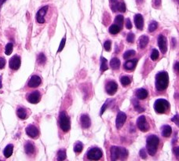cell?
I'll return each mask as SVG.
<instances>
[{"instance_id":"6da1fadb","label":"cell","mask_w":179,"mask_h":161,"mask_svg":"<svg viewBox=\"0 0 179 161\" xmlns=\"http://www.w3.org/2000/svg\"><path fill=\"white\" fill-rule=\"evenodd\" d=\"M156 88L158 91H163L167 88L169 75L167 72H160L156 75Z\"/></svg>"},{"instance_id":"7a4b0ae2","label":"cell","mask_w":179,"mask_h":161,"mask_svg":"<svg viewBox=\"0 0 179 161\" xmlns=\"http://www.w3.org/2000/svg\"><path fill=\"white\" fill-rule=\"evenodd\" d=\"M160 143V139L156 135H149L146 139V149L148 153L151 156H154L157 151L158 145Z\"/></svg>"},{"instance_id":"3957f363","label":"cell","mask_w":179,"mask_h":161,"mask_svg":"<svg viewBox=\"0 0 179 161\" xmlns=\"http://www.w3.org/2000/svg\"><path fill=\"white\" fill-rule=\"evenodd\" d=\"M111 159L112 160L115 161L116 160H124L127 158L128 156V151L126 149L117 146H112L111 147Z\"/></svg>"},{"instance_id":"277c9868","label":"cell","mask_w":179,"mask_h":161,"mask_svg":"<svg viewBox=\"0 0 179 161\" xmlns=\"http://www.w3.org/2000/svg\"><path fill=\"white\" fill-rule=\"evenodd\" d=\"M59 125L64 132H68L71 128L69 117L64 112H61L59 115Z\"/></svg>"},{"instance_id":"5b68a950","label":"cell","mask_w":179,"mask_h":161,"mask_svg":"<svg viewBox=\"0 0 179 161\" xmlns=\"http://www.w3.org/2000/svg\"><path fill=\"white\" fill-rule=\"evenodd\" d=\"M170 107V104L169 102L165 99L160 98V99H157L155 102L154 104V109L156 113H165L166 111Z\"/></svg>"},{"instance_id":"8992f818","label":"cell","mask_w":179,"mask_h":161,"mask_svg":"<svg viewBox=\"0 0 179 161\" xmlns=\"http://www.w3.org/2000/svg\"><path fill=\"white\" fill-rule=\"evenodd\" d=\"M102 151L99 148H92L86 153L87 158L91 160H98L102 157Z\"/></svg>"},{"instance_id":"52a82bcc","label":"cell","mask_w":179,"mask_h":161,"mask_svg":"<svg viewBox=\"0 0 179 161\" xmlns=\"http://www.w3.org/2000/svg\"><path fill=\"white\" fill-rule=\"evenodd\" d=\"M137 125L140 131L143 132H147L149 130V125L148 124L146 118L144 115H141L137 120Z\"/></svg>"},{"instance_id":"ba28073f","label":"cell","mask_w":179,"mask_h":161,"mask_svg":"<svg viewBox=\"0 0 179 161\" xmlns=\"http://www.w3.org/2000/svg\"><path fill=\"white\" fill-rule=\"evenodd\" d=\"M158 46L160 47L161 53L162 54H166L167 51V41L165 36L163 35H160L158 37Z\"/></svg>"},{"instance_id":"9c48e42d","label":"cell","mask_w":179,"mask_h":161,"mask_svg":"<svg viewBox=\"0 0 179 161\" xmlns=\"http://www.w3.org/2000/svg\"><path fill=\"white\" fill-rule=\"evenodd\" d=\"M126 120V115L123 112H119L117 114L116 120H115L116 128L120 129L123 126V124H125Z\"/></svg>"},{"instance_id":"30bf717a","label":"cell","mask_w":179,"mask_h":161,"mask_svg":"<svg viewBox=\"0 0 179 161\" xmlns=\"http://www.w3.org/2000/svg\"><path fill=\"white\" fill-rule=\"evenodd\" d=\"M47 10H48V6H46L42 7L38 11L37 14H36V21H38V23L43 24L45 22L44 17H45Z\"/></svg>"},{"instance_id":"8fae6325","label":"cell","mask_w":179,"mask_h":161,"mask_svg":"<svg viewBox=\"0 0 179 161\" xmlns=\"http://www.w3.org/2000/svg\"><path fill=\"white\" fill-rule=\"evenodd\" d=\"M10 68L13 70H17L21 66V57L17 55H14L13 57H11L9 63Z\"/></svg>"},{"instance_id":"7c38bea8","label":"cell","mask_w":179,"mask_h":161,"mask_svg":"<svg viewBox=\"0 0 179 161\" xmlns=\"http://www.w3.org/2000/svg\"><path fill=\"white\" fill-rule=\"evenodd\" d=\"M25 131H26V134H27L30 138H37L38 136H39V134L38 128L35 126H34V125H28V126L26 127Z\"/></svg>"},{"instance_id":"4fadbf2b","label":"cell","mask_w":179,"mask_h":161,"mask_svg":"<svg viewBox=\"0 0 179 161\" xmlns=\"http://www.w3.org/2000/svg\"><path fill=\"white\" fill-rule=\"evenodd\" d=\"M106 92L109 95H114L117 91L118 85L114 81H109L106 85Z\"/></svg>"},{"instance_id":"5bb4252c","label":"cell","mask_w":179,"mask_h":161,"mask_svg":"<svg viewBox=\"0 0 179 161\" xmlns=\"http://www.w3.org/2000/svg\"><path fill=\"white\" fill-rule=\"evenodd\" d=\"M40 93L36 91H33L32 93H31V94L28 96L27 99L28 101V102L32 103V104H37V103H39V101H40Z\"/></svg>"},{"instance_id":"9a60e30c","label":"cell","mask_w":179,"mask_h":161,"mask_svg":"<svg viewBox=\"0 0 179 161\" xmlns=\"http://www.w3.org/2000/svg\"><path fill=\"white\" fill-rule=\"evenodd\" d=\"M41 82H42V80H41L39 76L35 75H32L29 81H28V86L29 87H32V88H35V87H37V86L40 85Z\"/></svg>"},{"instance_id":"2e32d148","label":"cell","mask_w":179,"mask_h":161,"mask_svg":"<svg viewBox=\"0 0 179 161\" xmlns=\"http://www.w3.org/2000/svg\"><path fill=\"white\" fill-rule=\"evenodd\" d=\"M134 24H135V26H136L138 29H143V27H144V19H143V17H142V14H136V15L134 16Z\"/></svg>"},{"instance_id":"e0dca14e","label":"cell","mask_w":179,"mask_h":161,"mask_svg":"<svg viewBox=\"0 0 179 161\" xmlns=\"http://www.w3.org/2000/svg\"><path fill=\"white\" fill-rule=\"evenodd\" d=\"M80 122L82 126L85 129L89 128L91 125V119H90L88 115H86V114H83V115H81Z\"/></svg>"},{"instance_id":"ac0fdd59","label":"cell","mask_w":179,"mask_h":161,"mask_svg":"<svg viewBox=\"0 0 179 161\" xmlns=\"http://www.w3.org/2000/svg\"><path fill=\"white\" fill-rule=\"evenodd\" d=\"M149 39L147 35H143L141 37L139 38L138 39V46L140 49H144L145 46H147L148 43H149Z\"/></svg>"},{"instance_id":"d6986e66","label":"cell","mask_w":179,"mask_h":161,"mask_svg":"<svg viewBox=\"0 0 179 161\" xmlns=\"http://www.w3.org/2000/svg\"><path fill=\"white\" fill-rule=\"evenodd\" d=\"M136 97L140 100L145 99L148 97V91L144 88H140L138 89L135 93Z\"/></svg>"},{"instance_id":"ffe728a7","label":"cell","mask_w":179,"mask_h":161,"mask_svg":"<svg viewBox=\"0 0 179 161\" xmlns=\"http://www.w3.org/2000/svg\"><path fill=\"white\" fill-rule=\"evenodd\" d=\"M137 63H138V60L137 59L126 61L125 62V64H124V68L129 70V71H131V70L134 69V68L136 67Z\"/></svg>"},{"instance_id":"44dd1931","label":"cell","mask_w":179,"mask_h":161,"mask_svg":"<svg viewBox=\"0 0 179 161\" xmlns=\"http://www.w3.org/2000/svg\"><path fill=\"white\" fill-rule=\"evenodd\" d=\"M24 150H25L26 154L32 155L35 152V146H34V145L32 142H26L25 145H24Z\"/></svg>"},{"instance_id":"7402d4cb","label":"cell","mask_w":179,"mask_h":161,"mask_svg":"<svg viewBox=\"0 0 179 161\" xmlns=\"http://www.w3.org/2000/svg\"><path fill=\"white\" fill-rule=\"evenodd\" d=\"M172 133V128L169 125H165L162 127V135L164 138H168Z\"/></svg>"},{"instance_id":"603a6c76","label":"cell","mask_w":179,"mask_h":161,"mask_svg":"<svg viewBox=\"0 0 179 161\" xmlns=\"http://www.w3.org/2000/svg\"><path fill=\"white\" fill-rule=\"evenodd\" d=\"M13 150H14V145H8L5 149H4L3 155H4V156H5L6 158L10 157L11 155L13 154Z\"/></svg>"},{"instance_id":"cb8c5ba5","label":"cell","mask_w":179,"mask_h":161,"mask_svg":"<svg viewBox=\"0 0 179 161\" xmlns=\"http://www.w3.org/2000/svg\"><path fill=\"white\" fill-rule=\"evenodd\" d=\"M120 61L118 59L117 57H113L110 61V67L113 70L118 69L120 68Z\"/></svg>"},{"instance_id":"d4e9b609","label":"cell","mask_w":179,"mask_h":161,"mask_svg":"<svg viewBox=\"0 0 179 161\" xmlns=\"http://www.w3.org/2000/svg\"><path fill=\"white\" fill-rule=\"evenodd\" d=\"M120 29L121 28H120L119 25L114 24L110 26L109 32L110 34H112V35H116V34H118L119 32H120Z\"/></svg>"},{"instance_id":"484cf974","label":"cell","mask_w":179,"mask_h":161,"mask_svg":"<svg viewBox=\"0 0 179 161\" xmlns=\"http://www.w3.org/2000/svg\"><path fill=\"white\" fill-rule=\"evenodd\" d=\"M17 115L19 118L21 119V120H24V119L27 118V113L26 110L23 108H19L17 110Z\"/></svg>"},{"instance_id":"4316f807","label":"cell","mask_w":179,"mask_h":161,"mask_svg":"<svg viewBox=\"0 0 179 161\" xmlns=\"http://www.w3.org/2000/svg\"><path fill=\"white\" fill-rule=\"evenodd\" d=\"M132 103H133V105H134V108H135V110H136L137 112H138V113H142V112H144V108H142V106L140 105L138 99L134 98V99L132 100Z\"/></svg>"},{"instance_id":"83f0119b","label":"cell","mask_w":179,"mask_h":161,"mask_svg":"<svg viewBox=\"0 0 179 161\" xmlns=\"http://www.w3.org/2000/svg\"><path fill=\"white\" fill-rule=\"evenodd\" d=\"M101 72L103 73L104 71H106L108 69V65H107V59L104 58V57H101Z\"/></svg>"},{"instance_id":"f1b7e54d","label":"cell","mask_w":179,"mask_h":161,"mask_svg":"<svg viewBox=\"0 0 179 161\" xmlns=\"http://www.w3.org/2000/svg\"><path fill=\"white\" fill-rule=\"evenodd\" d=\"M123 20H124V18H123V15H117V16L115 17V24L119 25L120 28H122V27H123Z\"/></svg>"},{"instance_id":"f546056e","label":"cell","mask_w":179,"mask_h":161,"mask_svg":"<svg viewBox=\"0 0 179 161\" xmlns=\"http://www.w3.org/2000/svg\"><path fill=\"white\" fill-rule=\"evenodd\" d=\"M83 145L82 144V142H77L74 145V151H75V153H81V152L83 151Z\"/></svg>"},{"instance_id":"4dcf8cb0","label":"cell","mask_w":179,"mask_h":161,"mask_svg":"<svg viewBox=\"0 0 179 161\" xmlns=\"http://www.w3.org/2000/svg\"><path fill=\"white\" fill-rule=\"evenodd\" d=\"M119 0H110V6L111 9L113 12H116L117 11V7L119 5Z\"/></svg>"},{"instance_id":"1f68e13d","label":"cell","mask_w":179,"mask_h":161,"mask_svg":"<svg viewBox=\"0 0 179 161\" xmlns=\"http://www.w3.org/2000/svg\"><path fill=\"white\" fill-rule=\"evenodd\" d=\"M66 159V151L64 149H61L57 153V160H64Z\"/></svg>"},{"instance_id":"d6a6232c","label":"cell","mask_w":179,"mask_h":161,"mask_svg":"<svg viewBox=\"0 0 179 161\" xmlns=\"http://www.w3.org/2000/svg\"><path fill=\"white\" fill-rule=\"evenodd\" d=\"M38 63L39 64H44L46 61V57L45 54L41 53L38 55V58H37Z\"/></svg>"},{"instance_id":"836d02e7","label":"cell","mask_w":179,"mask_h":161,"mask_svg":"<svg viewBox=\"0 0 179 161\" xmlns=\"http://www.w3.org/2000/svg\"><path fill=\"white\" fill-rule=\"evenodd\" d=\"M120 83L123 86H127L131 83V79L128 76H122L120 79Z\"/></svg>"},{"instance_id":"e575fe53","label":"cell","mask_w":179,"mask_h":161,"mask_svg":"<svg viewBox=\"0 0 179 161\" xmlns=\"http://www.w3.org/2000/svg\"><path fill=\"white\" fill-rule=\"evenodd\" d=\"M13 47H14V45H13L12 43H7L5 48V54H6V55H10L12 51H13Z\"/></svg>"},{"instance_id":"d590c367","label":"cell","mask_w":179,"mask_h":161,"mask_svg":"<svg viewBox=\"0 0 179 161\" xmlns=\"http://www.w3.org/2000/svg\"><path fill=\"white\" fill-rule=\"evenodd\" d=\"M158 27V23L156 21H152L149 25V32H154Z\"/></svg>"},{"instance_id":"8d00e7d4","label":"cell","mask_w":179,"mask_h":161,"mask_svg":"<svg viewBox=\"0 0 179 161\" xmlns=\"http://www.w3.org/2000/svg\"><path fill=\"white\" fill-rule=\"evenodd\" d=\"M134 54H135V51L133 50L126 51L125 53H124V54H123V58L126 60L128 59L129 57H131V56H134Z\"/></svg>"},{"instance_id":"74e56055","label":"cell","mask_w":179,"mask_h":161,"mask_svg":"<svg viewBox=\"0 0 179 161\" xmlns=\"http://www.w3.org/2000/svg\"><path fill=\"white\" fill-rule=\"evenodd\" d=\"M158 57H159V51L156 49H153L152 54H151V59L152 61H156V59H158Z\"/></svg>"},{"instance_id":"f35d334b","label":"cell","mask_w":179,"mask_h":161,"mask_svg":"<svg viewBox=\"0 0 179 161\" xmlns=\"http://www.w3.org/2000/svg\"><path fill=\"white\" fill-rule=\"evenodd\" d=\"M117 11H120L122 13H124L126 11L125 3H123V2H120V3H119V5H118Z\"/></svg>"},{"instance_id":"ab89813d","label":"cell","mask_w":179,"mask_h":161,"mask_svg":"<svg viewBox=\"0 0 179 161\" xmlns=\"http://www.w3.org/2000/svg\"><path fill=\"white\" fill-rule=\"evenodd\" d=\"M111 45H112V43L110 40L105 41L104 43V48L106 51H110L111 50Z\"/></svg>"},{"instance_id":"60d3db41","label":"cell","mask_w":179,"mask_h":161,"mask_svg":"<svg viewBox=\"0 0 179 161\" xmlns=\"http://www.w3.org/2000/svg\"><path fill=\"white\" fill-rule=\"evenodd\" d=\"M134 39H135V36H134V33H129L127 37H126V41L128 43H134Z\"/></svg>"},{"instance_id":"b9f144b4","label":"cell","mask_w":179,"mask_h":161,"mask_svg":"<svg viewBox=\"0 0 179 161\" xmlns=\"http://www.w3.org/2000/svg\"><path fill=\"white\" fill-rule=\"evenodd\" d=\"M65 41H66V38L64 37L63 39H62V40L61 41V43H60V46H59V49L58 50H57V52H61V51H62V50L64 49V45H65Z\"/></svg>"},{"instance_id":"7bdbcfd3","label":"cell","mask_w":179,"mask_h":161,"mask_svg":"<svg viewBox=\"0 0 179 161\" xmlns=\"http://www.w3.org/2000/svg\"><path fill=\"white\" fill-rule=\"evenodd\" d=\"M109 102H110L109 100H108L107 102L104 103V105L102 106V109H101V113H100V115H103V113H104V111L106 110V108H107V107L109 106Z\"/></svg>"},{"instance_id":"ee69618b","label":"cell","mask_w":179,"mask_h":161,"mask_svg":"<svg viewBox=\"0 0 179 161\" xmlns=\"http://www.w3.org/2000/svg\"><path fill=\"white\" fill-rule=\"evenodd\" d=\"M152 6L154 8H159L161 6V0H152Z\"/></svg>"},{"instance_id":"f6af8a7d","label":"cell","mask_w":179,"mask_h":161,"mask_svg":"<svg viewBox=\"0 0 179 161\" xmlns=\"http://www.w3.org/2000/svg\"><path fill=\"white\" fill-rule=\"evenodd\" d=\"M139 155H140V156H141V158H142V159H146V157H147V155H146V151L144 150V149H141L140 153H139Z\"/></svg>"},{"instance_id":"bcb514c9","label":"cell","mask_w":179,"mask_h":161,"mask_svg":"<svg viewBox=\"0 0 179 161\" xmlns=\"http://www.w3.org/2000/svg\"><path fill=\"white\" fill-rule=\"evenodd\" d=\"M126 28L127 29H131L132 28V24H131V20L129 18L126 19Z\"/></svg>"},{"instance_id":"7dc6e473","label":"cell","mask_w":179,"mask_h":161,"mask_svg":"<svg viewBox=\"0 0 179 161\" xmlns=\"http://www.w3.org/2000/svg\"><path fill=\"white\" fill-rule=\"evenodd\" d=\"M6 65V60L3 57H0V69H3Z\"/></svg>"},{"instance_id":"c3c4849f","label":"cell","mask_w":179,"mask_h":161,"mask_svg":"<svg viewBox=\"0 0 179 161\" xmlns=\"http://www.w3.org/2000/svg\"><path fill=\"white\" fill-rule=\"evenodd\" d=\"M172 121H173V122H175V121H176V124H178V115H175L174 118L172 119Z\"/></svg>"},{"instance_id":"681fc988","label":"cell","mask_w":179,"mask_h":161,"mask_svg":"<svg viewBox=\"0 0 179 161\" xmlns=\"http://www.w3.org/2000/svg\"><path fill=\"white\" fill-rule=\"evenodd\" d=\"M6 0H0V9L2 7V6L3 5V3H5Z\"/></svg>"},{"instance_id":"f907efd6","label":"cell","mask_w":179,"mask_h":161,"mask_svg":"<svg viewBox=\"0 0 179 161\" xmlns=\"http://www.w3.org/2000/svg\"><path fill=\"white\" fill-rule=\"evenodd\" d=\"M2 88V76L0 75V89Z\"/></svg>"},{"instance_id":"816d5d0a","label":"cell","mask_w":179,"mask_h":161,"mask_svg":"<svg viewBox=\"0 0 179 161\" xmlns=\"http://www.w3.org/2000/svg\"><path fill=\"white\" fill-rule=\"evenodd\" d=\"M174 68H176V69L178 70V62H176V66L174 67Z\"/></svg>"}]
</instances>
